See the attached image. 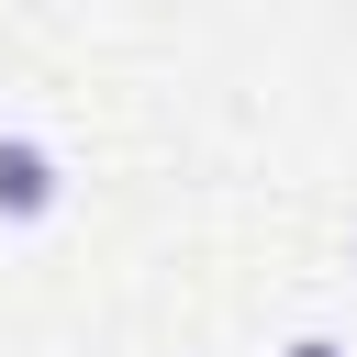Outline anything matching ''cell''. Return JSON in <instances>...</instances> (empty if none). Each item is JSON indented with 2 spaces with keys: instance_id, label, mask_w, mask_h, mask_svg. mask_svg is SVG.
<instances>
[{
  "instance_id": "cell-1",
  "label": "cell",
  "mask_w": 357,
  "mask_h": 357,
  "mask_svg": "<svg viewBox=\"0 0 357 357\" xmlns=\"http://www.w3.org/2000/svg\"><path fill=\"white\" fill-rule=\"evenodd\" d=\"M56 212V156L33 134H0V223H45Z\"/></svg>"
},
{
  "instance_id": "cell-2",
  "label": "cell",
  "mask_w": 357,
  "mask_h": 357,
  "mask_svg": "<svg viewBox=\"0 0 357 357\" xmlns=\"http://www.w3.org/2000/svg\"><path fill=\"white\" fill-rule=\"evenodd\" d=\"M290 357H346V346H324V335H301V346H290Z\"/></svg>"
}]
</instances>
